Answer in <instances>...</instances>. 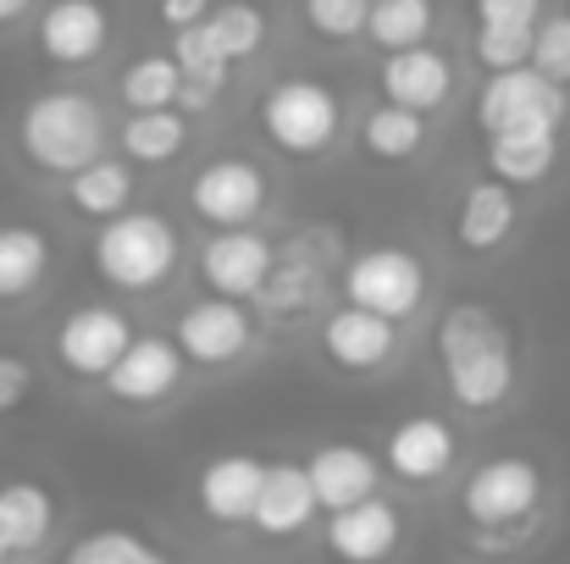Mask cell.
Wrapping results in <instances>:
<instances>
[{"label":"cell","instance_id":"obj_1","mask_svg":"<svg viewBox=\"0 0 570 564\" xmlns=\"http://www.w3.org/2000/svg\"><path fill=\"white\" fill-rule=\"evenodd\" d=\"M438 344H443L449 387H454V398H460V404L488 409V404H499V398L510 393V382H515V360H510V344H504V333H499V321H493L488 310L460 305V310L443 321Z\"/></svg>","mask_w":570,"mask_h":564},{"label":"cell","instance_id":"obj_2","mask_svg":"<svg viewBox=\"0 0 570 564\" xmlns=\"http://www.w3.org/2000/svg\"><path fill=\"white\" fill-rule=\"evenodd\" d=\"M106 145V122L83 95H45L22 111V150L50 172H78Z\"/></svg>","mask_w":570,"mask_h":564},{"label":"cell","instance_id":"obj_3","mask_svg":"<svg viewBox=\"0 0 570 564\" xmlns=\"http://www.w3.org/2000/svg\"><path fill=\"white\" fill-rule=\"evenodd\" d=\"M173 255H178V238L161 216H111L100 227V244H95V260H100V277L117 283V288H150L173 271Z\"/></svg>","mask_w":570,"mask_h":564},{"label":"cell","instance_id":"obj_4","mask_svg":"<svg viewBox=\"0 0 570 564\" xmlns=\"http://www.w3.org/2000/svg\"><path fill=\"white\" fill-rule=\"evenodd\" d=\"M566 117V83L543 78L538 67H499V78L482 95V122L488 133L499 128H560Z\"/></svg>","mask_w":570,"mask_h":564},{"label":"cell","instance_id":"obj_5","mask_svg":"<svg viewBox=\"0 0 570 564\" xmlns=\"http://www.w3.org/2000/svg\"><path fill=\"white\" fill-rule=\"evenodd\" d=\"M333 128H338V100L322 83L294 78V83H283V89L266 95V133L283 150L311 156V150H322L333 139Z\"/></svg>","mask_w":570,"mask_h":564},{"label":"cell","instance_id":"obj_6","mask_svg":"<svg viewBox=\"0 0 570 564\" xmlns=\"http://www.w3.org/2000/svg\"><path fill=\"white\" fill-rule=\"evenodd\" d=\"M344 288H350V299H355L361 310H377L387 321H399V316L415 310L426 277H421V266H415L404 249H372V255H361V260L350 266V283H344Z\"/></svg>","mask_w":570,"mask_h":564},{"label":"cell","instance_id":"obj_7","mask_svg":"<svg viewBox=\"0 0 570 564\" xmlns=\"http://www.w3.org/2000/svg\"><path fill=\"white\" fill-rule=\"evenodd\" d=\"M538 504V471L527 459H493L465 487V515L482 526H510Z\"/></svg>","mask_w":570,"mask_h":564},{"label":"cell","instance_id":"obj_8","mask_svg":"<svg viewBox=\"0 0 570 564\" xmlns=\"http://www.w3.org/2000/svg\"><path fill=\"white\" fill-rule=\"evenodd\" d=\"M266 199V184L249 161H216L194 178V210L216 227H244Z\"/></svg>","mask_w":570,"mask_h":564},{"label":"cell","instance_id":"obj_9","mask_svg":"<svg viewBox=\"0 0 570 564\" xmlns=\"http://www.w3.org/2000/svg\"><path fill=\"white\" fill-rule=\"evenodd\" d=\"M173 382H178V349L161 338H128L122 355L106 366V387L117 398H134V404L173 393Z\"/></svg>","mask_w":570,"mask_h":564},{"label":"cell","instance_id":"obj_10","mask_svg":"<svg viewBox=\"0 0 570 564\" xmlns=\"http://www.w3.org/2000/svg\"><path fill=\"white\" fill-rule=\"evenodd\" d=\"M128 338H134V333H128V321H122L117 310H78V316L61 321L56 349H61V360H67L72 372L106 376V366L122 355Z\"/></svg>","mask_w":570,"mask_h":564},{"label":"cell","instance_id":"obj_11","mask_svg":"<svg viewBox=\"0 0 570 564\" xmlns=\"http://www.w3.org/2000/svg\"><path fill=\"white\" fill-rule=\"evenodd\" d=\"M316 509V493H311V476L299 465H272L261 471V487H255V504H249V521L272 537H288L311 521Z\"/></svg>","mask_w":570,"mask_h":564},{"label":"cell","instance_id":"obj_12","mask_svg":"<svg viewBox=\"0 0 570 564\" xmlns=\"http://www.w3.org/2000/svg\"><path fill=\"white\" fill-rule=\"evenodd\" d=\"M178 344L189 349L194 360L222 366V360H233V355L249 344V316H244L233 299H205V305H194L189 316H184Z\"/></svg>","mask_w":570,"mask_h":564},{"label":"cell","instance_id":"obj_13","mask_svg":"<svg viewBox=\"0 0 570 564\" xmlns=\"http://www.w3.org/2000/svg\"><path fill=\"white\" fill-rule=\"evenodd\" d=\"M382 89L393 106H410V111H432L443 95H449V61L432 56L426 44H399L382 67Z\"/></svg>","mask_w":570,"mask_h":564},{"label":"cell","instance_id":"obj_14","mask_svg":"<svg viewBox=\"0 0 570 564\" xmlns=\"http://www.w3.org/2000/svg\"><path fill=\"white\" fill-rule=\"evenodd\" d=\"M39 44L50 61H89L106 44V11L95 0H56L39 22Z\"/></svg>","mask_w":570,"mask_h":564},{"label":"cell","instance_id":"obj_15","mask_svg":"<svg viewBox=\"0 0 570 564\" xmlns=\"http://www.w3.org/2000/svg\"><path fill=\"white\" fill-rule=\"evenodd\" d=\"M266 271H272V249H266V238H255L244 227H227L222 238L205 244V277L222 294H255Z\"/></svg>","mask_w":570,"mask_h":564},{"label":"cell","instance_id":"obj_16","mask_svg":"<svg viewBox=\"0 0 570 564\" xmlns=\"http://www.w3.org/2000/svg\"><path fill=\"white\" fill-rule=\"evenodd\" d=\"M393 537H399V515L377 504L372 493L366 498H355V504H344V509H333V526H327V543H333V554H344V560H382L387 548H393Z\"/></svg>","mask_w":570,"mask_h":564},{"label":"cell","instance_id":"obj_17","mask_svg":"<svg viewBox=\"0 0 570 564\" xmlns=\"http://www.w3.org/2000/svg\"><path fill=\"white\" fill-rule=\"evenodd\" d=\"M305 476H311V493H316V504H327V509H344V504H355V498H366L372 487H377V465H372V454H361V448H322L311 465H305Z\"/></svg>","mask_w":570,"mask_h":564},{"label":"cell","instance_id":"obj_18","mask_svg":"<svg viewBox=\"0 0 570 564\" xmlns=\"http://www.w3.org/2000/svg\"><path fill=\"white\" fill-rule=\"evenodd\" d=\"M387 349H393V321L377 316V310L350 305V310H338L327 321V355L338 366H350V372H366V366L387 360Z\"/></svg>","mask_w":570,"mask_h":564},{"label":"cell","instance_id":"obj_19","mask_svg":"<svg viewBox=\"0 0 570 564\" xmlns=\"http://www.w3.org/2000/svg\"><path fill=\"white\" fill-rule=\"evenodd\" d=\"M387 459H393L399 476H410V482H432V476L449 471V459H454V437H449L443 420L421 415V420H404V426L393 432Z\"/></svg>","mask_w":570,"mask_h":564},{"label":"cell","instance_id":"obj_20","mask_svg":"<svg viewBox=\"0 0 570 564\" xmlns=\"http://www.w3.org/2000/svg\"><path fill=\"white\" fill-rule=\"evenodd\" d=\"M560 128H499L493 133V172L499 184H538L554 167Z\"/></svg>","mask_w":570,"mask_h":564},{"label":"cell","instance_id":"obj_21","mask_svg":"<svg viewBox=\"0 0 570 564\" xmlns=\"http://www.w3.org/2000/svg\"><path fill=\"white\" fill-rule=\"evenodd\" d=\"M261 471H266V465H255V459H244V454L216 459V465L205 471V482H199L205 509H210L216 521H249V504H255Z\"/></svg>","mask_w":570,"mask_h":564},{"label":"cell","instance_id":"obj_22","mask_svg":"<svg viewBox=\"0 0 570 564\" xmlns=\"http://www.w3.org/2000/svg\"><path fill=\"white\" fill-rule=\"evenodd\" d=\"M45 532H50V498H45L33 482L0 487V543H6V554L39 548Z\"/></svg>","mask_w":570,"mask_h":564},{"label":"cell","instance_id":"obj_23","mask_svg":"<svg viewBox=\"0 0 570 564\" xmlns=\"http://www.w3.org/2000/svg\"><path fill=\"white\" fill-rule=\"evenodd\" d=\"M510 221H515L510 188L504 184L471 188V194H465V210H460V244H465V249H493V244H504Z\"/></svg>","mask_w":570,"mask_h":564},{"label":"cell","instance_id":"obj_24","mask_svg":"<svg viewBox=\"0 0 570 564\" xmlns=\"http://www.w3.org/2000/svg\"><path fill=\"white\" fill-rule=\"evenodd\" d=\"M45 260H50V249L33 227H0V299L28 294L45 277Z\"/></svg>","mask_w":570,"mask_h":564},{"label":"cell","instance_id":"obj_25","mask_svg":"<svg viewBox=\"0 0 570 564\" xmlns=\"http://www.w3.org/2000/svg\"><path fill=\"white\" fill-rule=\"evenodd\" d=\"M122 145H128L134 161H167V156L184 150V117L173 106H150L122 128Z\"/></svg>","mask_w":570,"mask_h":564},{"label":"cell","instance_id":"obj_26","mask_svg":"<svg viewBox=\"0 0 570 564\" xmlns=\"http://www.w3.org/2000/svg\"><path fill=\"white\" fill-rule=\"evenodd\" d=\"M128 167H117V161H83L78 172H72V205L78 210H89V216H117L122 205H128Z\"/></svg>","mask_w":570,"mask_h":564},{"label":"cell","instance_id":"obj_27","mask_svg":"<svg viewBox=\"0 0 570 564\" xmlns=\"http://www.w3.org/2000/svg\"><path fill=\"white\" fill-rule=\"evenodd\" d=\"M366 28L372 39L399 50V44H421L426 28H432V6L426 0H372L366 6Z\"/></svg>","mask_w":570,"mask_h":564},{"label":"cell","instance_id":"obj_28","mask_svg":"<svg viewBox=\"0 0 570 564\" xmlns=\"http://www.w3.org/2000/svg\"><path fill=\"white\" fill-rule=\"evenodd\" d=\"M178 83H184V72H178L173 56H145V61L128 67V78H122V100H128L134 111L173 106V100H178Z\"/></svg>","mask_w":570,"mask_h":564},{"label":"cell","instance_id":"obj_29","mask_svg":"<svg viewBox=\"0 0 570 564\" xmlns=\"http://www.w3.org/2000/svg\"><path fill=\"white\" fill-rule=\"evenodd\" d=\"M366 145H372L377 156H387V161L415 156V145H421V111H410V106H382V111H372Z\"/></svg>","mask_w":570,"mask_h":564},{"label":"cell","instance_id":"obj_30","mask_svg":"<svg viewBox=\"0 0 570 564\" xmlns=\"http://www.w3.org/2000/svg\"><path fill=\"white\" fill-rule=\"evenodd\" d=\"M205 28H210V39H216V50L227 56V61H238V56H249L255 44H261V11L255 6H244V0H233V6H222V11H210L205 17Z\"/></svg>","mask_w":570,"mask_h":564},{"label":"cell","instance_id":"obj_31","mask_svg":"<svg viewBox=\"0 0 570 564\" xmlns=\"http://www.w3.org/2000/svg\"><path fill=\"white\" fill-rule=\"evenodd\" d=\"M527 61H532L543 78L570 83V17H549L543 28L532 22V50H527Z\"/></svg>","mask_w":570,"mask_h":564},{"label":"cell","instance_id":"obj_32","mask_svg":"<svg viewBox=\"0 0 570 564\" xmlns=\"http://www.w3.org/2000/svg\"><path fill=\"white\" fill-rule=\"evenodd\" d=\"M532 50V22H482V39H476V56L499 72V67H521Z\"/></svg>","mask_w":570,"mask_h":564},{"label":"cell","instance_id":"obj_33","mask_svg":"<svg viewBox=\"0 0 570 564\" xmlns=\"http://www.w3.org/2000/svg\"><path fill=\"white\" fill-rule=\"evenodd\" d=\"M72 564H156V554L128 532H100V537L72 548Z\"/></svg>","mask_w":570,"mask_h":564},{"label":"cell","instance_id":"obj_34","mask_svg":"<svg viewBox=\"0 0 570 564\" xmlns=\"http://www.w3.org/2000/svg\"><path fill=\"white\" fill-rule=\"evenodd\" d=\"M366 6H372V0H311V22H316L322 33L344 39V33H361V28H366Z\"/></svg>","mask_w":570,"mask_h":564},{"label":"cell","instance_id":"obj_35","mask_svg":"<svg viewBox=\"0 0 570 564\" xmlns=\"http://www.w3.org/2000/svg\"><path fill=\"white\" fill-rule=\"evenodd\" d=\"M311 288H316V277L311 271H283V277H261V288L255 294H266V305L272 310H294V305H311Z\"/></svg>","mask_w":570,"mask_h":564},{"label":"cell","instance_id":"obj_36","mask_svg":"<svg viewBox=\"0 0 570 564\" xmlns=\"http://www.w3.org/2000/svg\"><path fill=\"white\" fill-rule=\"evenodd\" d=\"M543 0H476L482 22H538Z\"/></svg>","mask_w":570,"mask_h":564},{"label":"cell","instance_id":"obj_37","mask_svg":"<svg viewBox=\"0 0 570 564\" xmlns=\"http://www.w3.org/2000/svg\"><path fill=\"white\" fill-rule=\"evenodd\" d=\"M22 398H28V366L0 355V409H17Z\"/></svg>","mask_w":570,"mask_h":564},{"label":"cell","instance_id":"obj_38","mask_svg":"<svg viewBox=\"0 0 570 564\" xmlns=\"http://www.w3.org/2000/svg\"><path fill=\"white\" fill-rule=\"evenodd\" d=\"M194 17H205V0H161V22H173V28H184Z\"/></svg>","mask_w":570,"mask_h":564},{"label":"cell","instance_id":"obj_39","mask_svg":"<svg viewBox=\"0 0 570 564\" xmlns=\"http://www.w3.org/2000/svg\"><path fill=\"white\" fill-rule=\"evenodd\" d=\"M22 6H28V0H0V22H11V17H22Z\"/></svg>","mask_w":570,"mask_h":564},{"label":"cell","instance_id":"obj_40","mask_svg":"<svg viewBox=\"0 0 570 564\" xmlns=\"http://www.w3.org/2000/svg\"><path fill=\"white\" fill-rule=\"evenodd\" d=\"M0 560H6V543H0Z\"/></svg>","mask_w":570,"mask_h":564}]
</instances>
